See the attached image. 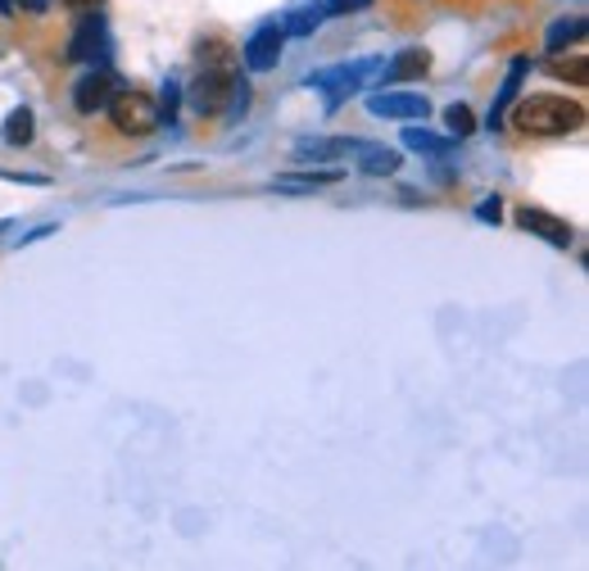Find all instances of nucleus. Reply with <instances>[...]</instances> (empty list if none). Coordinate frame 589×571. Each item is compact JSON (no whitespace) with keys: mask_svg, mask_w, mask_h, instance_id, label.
I'll return each mask as SVG.
<instances>
[{"mask_svg":"<svg viewBox=\"0 0 589 571\" xmlns=\"http://www.w3.org/2000/svg\"><path fill=\"white\" fill-rule=\"evenodd\" d=\"M513 123L526 136H567V132L585 128V105H576L567 96H531L513 109Z\"/></svg>","mask_w":589,"mask_h":571,"instance_id":"nucleus-1","label":"nucleus"},{"mask_svg":"<svg viewBox=\"0 0 589 571\" xmlns=\"http://www.w3.org/2000/svg\"><path fill=\"white\" fill-rule=\"evenodd\" d=\"M236 69H200V78L186 86V100L200 118H219L227 109H236Z\"/></svg>","mask_w":589,"mask_h":571,"instance_id":"nucleus-2","label":"nucleus"},{"mask_svg":"<svg viewBox=\"0 0 589 571\" xmlns=\"http://www.w3.org/2000/svg\"><path fill=\"white\" fill-rule=\"evenodd\" d=\"M105 109H109V123H114L122 136H150L154 128L164 123L160 105H154L145 92H114Z\"/></svg>","mask_w":589,"mask_h":571,"instance_id":"nucleus-3","label":"nucleus"},{"mask_svg":"<svg viewBox=\"0 0 589 571\" xmlns=\"http://www.w3.org/2000/svg\"><path fill=\"white\" fill-rule=\"evenodd\" d=\"M282 41H286V33L276 23H263L259 33L245 41V50H240V59H245V69L250 73H268V69H276V59H282Z\"/></svg>","mask_w":589,"mask_h":571,"instance_id":"nucleus-4","label":"nucleus"},{"mask_svg":"<svg viewBox=\"0 0 589 571\" xmlns=\"http://www.w3.org/2000/svg\"><path fill=\"white\" fill-rule=\"evenodd\" d=\"M517 227L521 231H531V236H540V240H549V246H557V250H567L572 246V227L563 223V218H553V214H544V209H517Z\"/></svg>","mask_w":589,"mask_h":571,"instance_id":"nucleus-5","label":"nucleus"},{"mask_svg":"<svg viewBox=\"0 0 589 571\" xmlns=\"http://www.w3.org/2000/svg\"><path fill=\"white\" fill-rule=\"evenodd\" d=\"M367 109L377 114V118H426V96H413V92H381V96H372Z\"/></svg>","mask_w":589,"mask_h":571,"instance_id":"nucleus-6","label":"nucleus"},{"mask_svg":"<svg viewBox=\"0 0 589 571\" xmlns=\"http://www.w3.org/2000/svg\"><path fill=\"white\" fill-rule=\"evenodd\" d=\"M526 69H531V59H526V55H517L513 64H508V78H504L499 96H494V105H490V128H504V114L513 109V100H517V92H521Z\"/></svg>","mask_w":589,"mask_h":571,"instance_id":"nucleus-7","label":"nucleus"},{"mask_svg":"<svg viewBox=\"0 0 589 571\" xmlns=\"http://www.w3.org/2000/svg\"><path fill=\"white\" fill-rule=\"evenodd\" d=\"M109 96H114V82H109L105 73H86V78L73 86V105H78V114H101V109L109 105Z\"/></svg>","mask_w":589,"mask_h":571,"instance_id":"nucleus-8","label":"nucleus"},{"mask_svg":"<svg viewBox=\"0 0 589 571\" xmlns=\"http://www.w3.org/2000/svg\"><path fill=\"white\" fill-rule=\"evenodd\" d=\"M431 69V55L426 50H399L390 59V69H386V86H399V82H413Z\"/></svg>","mask_w":589,"mask_h":571,"instance_id":"nucleus-9","label":"nucleus"},{"mask_svg":"<svg viewBox=\"0 0 589 571\" xmlns=\"http://www.w3.org/2000/svg\"><path fill=\"white\" fill-rule=\"evenodd\" d=\"M358 150V168L367 173V177H390V173H399V164H404V159H399V150H386V145H354Z\"/></svg>","mask_w":589,"mask_h":571,"instance_id":"nucleus-10","label":"nucleus"},{"mask_svg":"<svg viewBox=\"0 0 589 571\" xmlns=\"http://www.w3.org/2000/svg\"><path fill=\"white\" fill-rule=\"evenodd\" d=\"M549 78L572 82V86H585V82H589V59H585V55H572V59L553 55V59H549Z\"/></svg>","mask_w":589,"mask_h":571,"instance_id":"nucleus-11","label":"nucleus"},{"mask_svg":"<svg viewBox=\"0 0 589 571\" xmlns=\"http://www.w3.org/2000/svg\"><path fill=\"white\" fill-rule=\"evenodd\" d=\"M340 173L327 168V173H295V177H276V191H314V187H335Z\"/></svg>","mask_w":589,"mask_h":571,"instance_id":"nucleus-12","label":"nucleus"},{"mask_svg":"<svg viewBox=\"0 0 589 571\" xmlns=\"http://www.w3.org/2000/svg\"><path fill=\"white\" fill-rule=\"evenodd\" d=\"M101 46H105L101 23H96V19H86V23H82V33L73 37V50H69V55H73V59H96V55H101Z\"/></svg>","mask_w":589,"mask_h":571,"instance_id":"nucleus-13","label":"nucleus"},{"mask_svg":"<svg viewBox=\"0 0 589 571\" xmlns=\"http://www.w3.org/2000/svg\"><path fill=\"white\" fill-rule=\"evenodd\" d=\"M33 109H14L10 118H5V132H0V136H5V145H27V141H33Z\"/></svg>","mask_w":589,"mask_h":571,"instance_id":"nucleus-14","label":"nucleus"},{"mask_svg":"<svg viewBox=\"0 0 589 571\" xmlns=\"http://www.w3.org/2000/svg\"><path fill=\"white\" fill-rule=\"evenodd\" d=\"M358 141H299L295 155H314V159H335V155H350Z\"/></svg>","mask_w":589,"mask_h":571,"instance_id":"nucleus-15","label":"nucleus"},{"mask_svg":"<svg viewBox=\"0 0 589 571\" xmlns=\"http://www.w3.org/2000/svg\"><path fill=\"white\" fill-rule=\"evenodd\" d=\"M445 128H449V136L462 141V136H472V132H476V118H472L468 105H449V109H445Z\"/></svg>","mask_w":589,"mask_h":571,"instance_id":"nucleus-16","label":"nucleus"},{"mask_svg":"<svg viewBox=\"0 0 589 571\" xmlns=\"http://www.w3.org/2000/svg\"><path fill=\"white\" fill-rule=\"evenodd\" d=\"M404 145H409V150H422V155H445V150H449L445 136H431V132H422V128H404Z\"/></svg>","mask_w":589,"mask_h":571,"instance_id":"nucleus-17","label":"nucleus"},{"mask_svg":"<svg viewBox=\"0 0 589 571\" xmlns=\"http://www.w3.org/2000/svg\"><path fill=\"white\" fill-rule=\"evenodd\" d=\"M580 37H585V19L553 23V27H549V50H563V46H572V41H580Z\"/></svg>","mask_w":589,"mask_h":571,"instance_id":"nucleus-18","label":"nucleus"},{"mask_svg":"<svg viewBox=\"0 0 589 571\" xmlns=\"http://www.w3.org/2000/svg\"><path fill=\"white\" fill-rule=\"evenodd\" d=\"M200 64L204 69H236V55L223 41H209V46H200Z\"/></svg>","mask_w":589,"mask_h":571,"instance_id":"nucleus-19","label":"nucleus"},{"mask_svg":"<svg viewBox=\"0 0 589 571\" xmlns=\"http://www.w3.org/2000/svg\"><path fill=\"white\" fill-rule=\"evenodd\" d=\"M322 19H327V10H322V5H318V10H299V14H295L286 27H282V33H286V37H308V33H314V27H318Z\"/></svg>","mask_w":589,"mask_h":571,"instance_id":"nucleus-20","label":"nucleus"},{"mask_svg":"<svg viewBox=\"0 0 589 571\" xmlns=\"http://www.w3.org/2000/svg\"><path fill=\"white\" fill-rule=\"evenodd\" d=\"M372 5V0H327V14H350V10H367Z\"/></svg>","mask_w":589,"mask_h":571,"instance_id":"nucleus-21","label":"nucleus"},{"mask_svg":"<svg viewBox=\"0 0 589 571\" xmlns=\"http://www.w3.org/2000/svg\"><path fill=\"white\" fill-rule=\"evenodd\" d=\"M499 214H504V209H499V200H485V204L476 209V218H485V223H499Z\"/></svg>","mask_w":589,"mask_h":571,"instance_id":"nucleus-22","label":"nucleus"},{"mask_svg":"<svg viewBox=\"0 0 589 571\" xmlns=\"http://www.w3.org/2000/svg\"><path fill=\"white\" fill-rule=\"evenodd\" d=\"M19 5H23L27 14H46V5H50V0H19Z\"/></svg>","mask_w":589,"mask_h":571,"instance_id":"nucleus-23","label":"nucleus"},{"mask_svg":"<svg viewBox=\"0 0 589 571\" xmlns=\"http://www.w3.org/2000/svg\"><path fill=\"white\" fill-rule=\"evenodd\" d=\"M64 5H69V10H96L101 0H64Z\"/></svg>","mask_w":589,"mask_h":571,"instance_id":"nucleus-24","label":"nucleus"},{"mask_svg":"<svg viewBox=\"0 0 589 571\" xmlns=\"http://www.w3.org/2000/svg\"><path fill=\"white\" fill-rule=\"evenodd\" d=\"M14 10V0H0V14H10Z\"/></svg>","mask_w":589,"mask_h":571,"instance_id":"nucleus-25","label":"nucleus"}]
</instances>
